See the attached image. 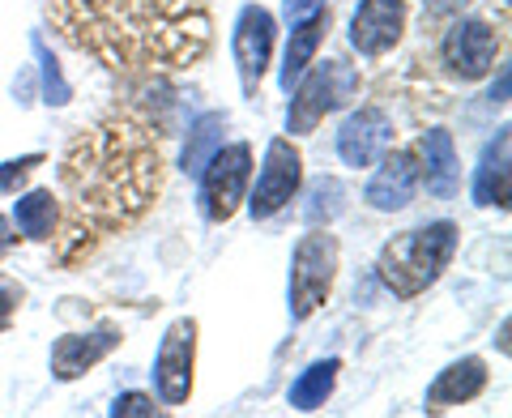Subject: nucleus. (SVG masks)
I'll return each instance as SVG.
<instances>
[{
  "label": "nucleus",
  "mask_w": 512,
  "mask_h": 418,
  "mask_svg": "<svg viewBox=\"0 0 512 418\" xmlns=\"http://www.w3.org/2000/svg\"><path fill=\"white\" fill-rule=\"evenodd\" d=\"M60 184L69 197L60 261L77 265L99 235L133 227L154 205L163 184V158L146 124L133 116H111L69 146Z\"/></svg>",
  "instance_id": "1"
},
{
  "label": "nucleus",
  "mask_w": 512,
  "mask_h": 418,
  "mask_svg": "<svg viewBox=\"0 0 512 418\" xmlns=\"http://www.w3.org/2000/svg\"><path fill=\"white\" fill-rule=\"evenodd\" d=\"M77 52L120 73H180L210 52L205 0H47Z\"/></svg>",
  "instance_id": "2"
},
{
  "label": "nucleus",
  "mask_w": 512,
  "mask_h": 418,
  "mask_svg": "<svg viewBox=\"0 0 512 418\" xmlns=\"http://www.w3.org/2000/svg\"><path fill=\"white\" fill-rule=\"evenodd\" d=\"M457 248V227L453 222H431V227L406 231L384 244L380 252V282L389 286L397 299H414L423 295L431 282L444 273V265L453 261Z\"/></svg>",
  "instance_id": "3"
},
{
  "label": "nucleus",
  "mask_w": 512,
  "mask_h": 418,
  "mask_svg": "<svg viewBox=\"0 0 512 418\" xmlns=\"http://www.w3.org/2000/svg\"><path fill=\"white\" fill-rule=\"evenodd\" d=\"M338 239L329 231H312L299 239L295 265H291V312L295 320H308L320 303L329 299L333 278H338Z\"/></svg>",
  "instance_id": "4"
},
{
  "label": "nucleus",
  "mask_w": 512,
  "mask_h": 418,
  "mask_svg": "<svg viewBox=\"0 0 512 418\" xmlns=\"http://www.w3.org/2000/svg\"><path fill=\"white\" fill-rule=\"evenodd\" d=\"M355 94H359V77H355L350 64H342V60L316 64V69L303 77L299 94H295L286 128H291V133H312L333 107H342L346 99H355Z\"/></svg>",
  "instance_id": "5"
},
{
  "label": "nucleus",
  "mask_w": 512,
  "mask_h": 418,
  "mask_svg": "<svg viewBox=\"0 0 512 418\" xmlns=\"http://www.w3.org/2000/svg\"><path fill=\"white\" fill-rule=\"evenodd\" d=\"M252 175V150L248 146H227L210 154V163L201 167V209L210 222H227L239 201H244Z\"/></svg>",
  "instance_id": "6"
},
{
  "label": "nucleus",
  "mask_w": 512,
  "mask_h": 418,
  "mask_svg": "<svg viewBox=\"0 0 512 418\" xmlns=\"http://www.w3.org/2000/svg\"><path fill=\"white\" fill-rule=\"evenodd\" d=\"M192 363H197V325L192 320H175L163 337V346H158V363H154V380L167 406H184L188 401Z\"/></svg>",
  "instance_id": "7"
},
{
  "label": "nucleus",
  "mask_w": 512,
  "mask_h": 418,
  "mask_svg": "<svg viewBox=\"0 0 512 418\" xmlns=\"http://www.w3.org/2000/svg\"><path fill=\"white\" fill-rule=\"evenodd\" d=\"M299 180H303V158L291 141H274L265 154V171H261V184L252 192V218H269L278 214L282 205H291V197L299 192Z\"/></svg>",
  "instance_id": "8"
},
{
  "label": "nucleus",
  "mask_w": 512,
  "mask_h": 418,
  "mask_svg": "<svg viewBox=\"0 0 512 418\" xmlns=\"http://www.w3.org/2000/svg\"><path fill=\"white\" fill-rule=\"evenodd\" d=\"M500 56V35L487 22H457L444 39V64L461 77H487Z\"/></svg>",
  "instance_id": "9"
},
{
  "label": "nucleus",
  "mask_w": 512,
  "mask_h": 418,
  "mask_svg": "<svg viewBox=\"0 0 512 418\" xmlns=\"http://www.w3.org/2000/svg\"><path fill=\"white\" fill-rule=\"evenodd\" d=\"M406 30V0H363L355 22H350V43L363 56H384Z\"/></svg>",
  "instance_id": "10"
},
{
  "label": "nucleus",
  "mask_w": 512,
  "mask_h": 418,
  "mask_svg": "<svg viewBox=\"0 0 512 418\" xmlns=\"http://www.w3.org/2000/svg\"><path fill=\"white\" fill-rule=\"evenodd\" d=\"M389 141H393L389 116L376 111V107H363V111H355V116L342 124L338 154H342V163H350V167H372L376 158L389 150Z\"/></svg>",
  "instance_id": "11"
},
{
  "label": "nucleus",
  "mask_w": 512,
  "mask_h": 418,
  "mask_svg": "<svg viewBox=\"0 0 512 418\" xmlns=\"http://www.w3.org/2000/svg\"><path fill=\"white\" fill-rule=\"evenodd\" d=\"M269 52H274V18L265 9H244L239 30H235V64H239V77H244L248 94H256V86H261Z\"/></svg>",
  "instance_id": "12"
},
{
  "label": "nucleus",
  "mask_w": 512,
  "mask_h": 418,
  "mask_svg": "<svg viewBox=\"0 0 512 418\" xmlns=\"http://www.w3.org/2000/svg\"><path fill=\"white\" fill-rule=\"evenodd\" d=\"M116 346H120L116 329L69 333V337H60L56 350H52V372H56V380H77V376H86L99 359H107Z\"/></svg>",
  "instance_id": "13"
},
{
  "label": "nucleus",
  "mask_w": 512,
  "mask_h": 418,
  "mask_svg": "<svg viewBox=\"0 0 512 418\" xmlns=\"http://www.w3.org/2000/svg\"><path fill=\"white\" fill-rule=\"evenodd\" d=\"M414 184H419V167H414V154L410 150H393L389 158L380 163L376 180L367 184V201L376 209H402L414 197Z\"/></svg>",
  "instance_id": "14"
},
{
  "label": "nucleus",
  "mask_w": 512,
  "mask_h": 418,
  "mask_svg": "<svg viewBox=\"0 0 512 418\" xmlns=\"http://www.w3.org/2000/svg\"><path fill=\"white\" fill-rule=\"evenodd\" d=\"M414 167H419L427 192H436V197H448V192L457 188V150H453V137L440 133V128H431V133L419 141V150H414Z\"/></svg>",
  "instance_id": "15"
},
{
  "label": "nucleus",
  "mask_w": 512,
  "mask_h": 418,
  "mask_svg": "<svg viewBox=\"0 0 512 418\" xmlns=\"http://www.w3.org/2000/svg\"><path fill=\"white\" fill-rule=\"evenodd\" d=\"M483 389H487V363L483 359H461V363L448 367V372H440V380L431 384L427 410L461 406V401H474Z\"/></svg>",
  "instance_id": "16"
},
{
  "label": "nucleus",
  "mask_w": 512,
  "mask_h": 418,
  "mask_svg": "<svg viewBox=\"0 0 512 418\" xmlns=\"http://www.w3.org/2000/svg\"><path fill=\"white\" fill-rule=\"evenodd\" d=\"M325 30H329V13H312L308 22H299V30L291 35V47H286V64H282V82L286 86L299 82V77L308 73V64L316 56L320 39H325Z\"/></svg>",
  "instance_id": "17"
},
{
  "label": "nucleus",
  "mask_w": 512,
  "mask_h": 418,
  "mask_svg": "<svg viewBox=\"0 0 512 418\" xmlns=\"http://www.w3.org/2000/svg\"><path fill=\"white\" fill-rule=\"evenodd\" d=\"M338 372H342L338 359H325V363L308 367V372H303V376L291 384V406H295V410H316V406H325V397L333 393V384H338Z\"/></svg>",
  "instance_id": "18"
},
{
  "label": "nucleus",
  "mask_w": 512,
  "mask_h": 418,
  "mask_svg": "<svg viewBox=\"0 0 512 418\" xmlns=\"http://www.w3.org/2000/svg\"><path fill=\"white\" fill-rule=\"evenodd\" d=\"M474 197L478 205H508V137H500L491 146L483 171H478Z\"/></svg>",
  "instance_id": "19"
},
{
  "label": "nucleus",
  "mask_w": 512,
  "mask_h": 418,
  "mask_svg": "<svg viewBox=\"0 0 512 418\" xmlns=\"http://www.w3.org/2000/svg\"><path fill=\"white\" fill-rule=\"evenodd\" d=\"M18 227L26 239H47L56 227V197L52 188H35L18 201Z\"/></svg>",
  "instance_id": "20"
},
{
  "label": "nucleus",
  "mask_w": 512,
  "mask_h": 418,
  "mask_svg": "<svg viewBox=\"0 0 512 418\" xmlns=\"http://www.w3.org/2000/svg\"><path fill=\"white\" fill-rule=\"evenodd\" d=\"M218 128H222V116H205L197 124V133H192L188 150H184V171H201L210 163V150L218 146Z\"/></svg>",
  "instance_id": "21"
},
{
  "label": "nucleus",
  "mask_w": 512,
  "mask_h": 418,
  "mask_svg": "<svg viewBox=\"0 0 512 418\" xmlns=\"http://www.w3.org/2000/svg\"><path fill=\"white\" fill-rule=\"evenodd\" d=\"M22 299H26L22 286L13 282V278H5V273H0V329H9V325H13V316H18Z\"/></svg>",
  "instance_id": "22"
},
{
  "label": "nucleus",
  "mask_w": 512,
  "mask_h": 418,
  "mask_svg": "<svg viewBox=\"0 0 512 418\" xmlns=\"http://www.w3.org/2000/svg\"><path fill=\"white\" fill-rule=\"evenodd\" d=\"M111 414H116V418H150L154 414V401L146 397V393H124L120 401H116V406H111Z\"/></svg>",
  "instance_id": "23"
},
{
  "label": "nucleus",
  "mask_w": 512,
  "mask_h": 418,
  "mask_svg": "<svg viewBox=\"0 0 512 418\" xmlns=\"http://www.w3.org/2000/svg\"><path fill=\"white\" fill-rule=\"evenodd\" d=\"M39 163H43V158H39V154H30V158H22V163H9L5 171H0V192L18 188V184H22V180H26V175H30V171H35Z\"/></svg>",
  "instance_id": "24"
},
{
  "label": "nucleus",
  "mask_w": 512,
  "mask_h": 418,
  "mask_svg": "<svg viewBox=\"0 0 512 418\" xmlns=\"http://www.w3.org/2000/svg\"><path fill=\"white\" fill-rule=\"evenodd\" d=\"M18 244V235H13V227H9V218H0V261L9 256V248Z\"/></svg>",
  "instance_id": "25"
}]
</instances>
